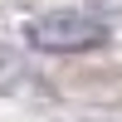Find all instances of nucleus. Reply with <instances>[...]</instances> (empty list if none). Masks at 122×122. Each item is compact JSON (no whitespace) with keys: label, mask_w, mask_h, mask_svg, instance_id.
Here are the masks:
<instances>
[{"label":"nucleus","mask_w":122,"mask_h":122,"mask_svg":"<svg viewBox=\"0 0 122 122\" xmlns=\"http://www.w3.org/2000/svg\"><path fill=\"white\" fill-rule=\"evenodd\" d=\"M20 34L29 49H44V54H88V49H103L112 39V29L83 10H44V15L25 20Z\"/></svg>","instance_id":"f257e3e1"}]
</instances>
